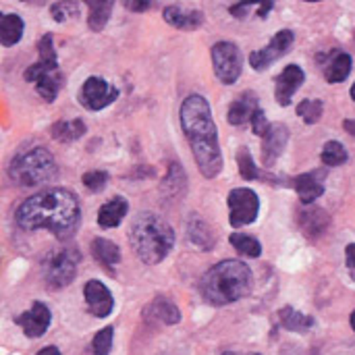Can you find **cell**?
Returning <instances> with one entry per match:
<instances>
[{
	"label": "cell",
	"mask_w": 355,
	"mask_h": 355,
	"mask_svg": "<svg viewBox=\"0 0 355 355\" xmlns=\"http://www.w3.org/2000/svg\"><path fill=\"white\" fill-rule=\"evenodd\" d=\"M343 129H345L349 135H354L355 137V119H347V121H343Z\"/></svg>",
	"instance_id": "b9f144b4"
},
{
	"label": "cell",
	"mask_w": 355,
	"mask_h": 355,
	"mask_svg": "<svg viewBox=\"0 0 355 355\" xmlns=\"http://www.w3.org/2000/svg\"><path fill=\"white\" fill-rule=\"evenodd\" d=\"M77 98H79L81 106H85L87 110H102V108L110 106L112 102H116L119 89L102 77H87L83 81Z\"/></svg>",
	"instance_id": "9c48e42d"
},
{
	"label": "cell",
	"mask_w": 355,
	"mask_h": 355,
	"mask_svg": "<svg viewBox=\"0 0 355 355\" xmlns=\"http://www.w3.org/2000/svg\"><path fill=\"white\" fill-rule=\"evenodd\" d=\"M345 262H347V268L354 272L355 277V243H349L345 248Z\"/></svg>",
	"instance_id": "f35d334b"
},
{
	"label": "cell",
	"mask_w": 355,
	"mask_h": 355,
	"mask_svg": "<svg viewBox=\"0 0 355 355\" xmlns=\"http://www.w3.org/2000/svg\"><path fill=\"white\" fill-rule=\"evenodd\" d=\"M181 127L200 173L206 179L218 177V173L223 171V152L212 119V108L204 96L191 94L185 98V102L181 104Z\"/></svg>",
	"instance_id": "7a4b0ae2"
},
{
	"label": "cell",
	"mask_w": 355,
	"mask_h": 355,
	"mask_svg": "<svg viewBox=\"0 0 355 355\" xmlns=\"http://www.w3.org/2000/svg\"><path fill=\"white\" fill-rule=\"evenodd\" d=\"M279 322H281L283 329L293 331V333H306V331H310L314 327L312 316H308V314H304V312H300V310H295L291 306L279 310Z\"/></svg>",
	"instance_id": "4316f807"
},
{
	"label": "cell",
	"mask_w": 355,
	"mask_h": 355,
	"mask_svg": "<svg viewBox=\"0 0 355 355\" xmlns=\"http://www.w3.org/2000/svg\"><path fill=\"white\" fill-rule=\"evenodd\" d=\"M187 239H189L196 248H200L202 252H210V250L214 248V243H216L214 229H212L208 223H204L198 214H193V216L189 218V225H187Z\"/></svg>",
	"instance_id": "44dd1931"
},
{
	"label": "cell",
	"mask_w": 355,
	"mask_h": 355,
	"mask_svg": "<svg viewBox=\"0 0 355 355\" xmlns=\"http://www.w3.org/2000/svg\"><path fill=\"white\" fill-rule=\"evenodd\" d=\"M144 316L156 318L162 324H177L181 320V310L166 297H154V302L144 310Z\"/></svg>",
	"instance_id": "cb8c5ba5"
},
{
	"label": "cell",
	"mask_w": 355,
	"mask_h": 355,
	"mask_svg": "<svg viewBox=\"0 0 355 355\" xmlns=\"http://www.w3.org/2000/svg\"><path fill=\"white\" fill-rule=\"evenodd\" d=\"M58 173L54 156L46 148H31L12 158L8 166L10 179L21 187H35L42 183H50Z\"/></svg>",
	"instance_id": "5b68a950"
},
{
	"label": "cell",
	"mask_w": 355,
	"mask_h": 355,
	"mask_svg": "<svg viewBox=\"0 0 355 355\" xmlns=\"http://www.w3.org/2000/svg\"><path fill=\"white\" fill-rule=\"evenodd\" d=\"M349 322H352V329L355 331V310H354V314H352V320H349Z\"/></svg>",
	"instance_id": "f6af8a7d"
},
{
	"label": "cell",
	"mask_w": 355,
	"mask_h": 355,
	"mask_svg": "<svg viewBox=\"0 0 355 355\" xmlns=\"http://www.w3.org/2000/svg\"><path fill=\"white\" fill-rule=\"evenodd\" d=\"M272 6H275L272 2H264V4H260V6H258V17L266 19V15H268V12L272 10Z\"/></svg>",
	"instance_id": "60d3db41"
},
{
	"label": "cell",
	"mask_w": 355,
	"mask_h": 355,
	"mask_svg": "<svg viewBox=\"0 0 355 355\" xmlns=\"http://www.w3.org/2000/svg\"><path fill=\"white\" fill-rule=\"evenodd\" d=\"M322 112H324V104H322V100H318V98H314V100H304V102L297 104V114L302 116V121H304L306 125L318 123L320 116H322Z\"/></svg>",
	"instance_id": "d6a6232c"
},
{
	"label": "cell",
	"mask_w": 355,
	"mask_h": 355,
	"mask_svg": "<svg viewBox=\"0 0 355 355\" xmlns=\"http://www.w3.org/2000/svg\"><path fill=\"white\" fill-rule=\"evenodd\" d=\"M320 158H322V164L324 166H341V164L347 162L349 156H347V150H345L343 144H339V141H327L324 148H322Z\"/></svg>",
	"instance_id": "1f68e13d"
},
{
	"label": "cell",
	"mask_w": 355,
	"mask_h": 355,
	"mask_svg": "<svg viewBox=\"0 0 355 355\" xmlns=\"http://www.w3.org/2000/svg\"><path fill=\"white\" fill-rule=\"evenodd\" d=\"M223 355H262V354H254V352H248V354H241V352H225Z\"/></svg>",
	"instance_id": "ee69618b"
},
{
	"label": "cell",
	"mask_w": 355,
	"mask_h": 355,
	"mask_svg": "<svg viewBox=\"0 0 355 355\" xmlns=\"http://www.w3.org/2000/svg\"><path fill=\"white\" fill-rule=\"evenodd\" d=\"M77 10H79V4H75V2H56L50 6V15L56 23H62L69 17H75Z\"/></svg>",
	"instance_id": "d590c367"
},
{
	"label": "cell",
	"mask_w": 355,
	"mask_h": 355,
	"mask_svg": "<svg viewBox=\"0 0 355 355\" xmlns=\"http://www.w3.org/2000/svg\"><path fill=\"white\" fill-rule=\"evenodd\" d=\"M112 339H114V329H112V327H106V329L98 331L96 337L92 339L89 355H110Z\"/></svg>",
	"instance_id": "836d02e7"
},
{
	"label": "cell",
	"mask_w": 355,
	"mask_h": 355,
	"mask_svg": "<svg viewBox=\"0 0 355 355\" xmlns=\"http://www.w3.org/2000/svg\"><path fill=\"white\" fill-rule=\"evenodd\" d=\"M233 250H237L245 258H260L262 256V243L256 237H250L245 233H233L229 237Z\"/></svg>",
	"instance_id": "f1b7e54d"
},
{
	"label": "cell",
	"mask_w": 355,
	"mask_h": 355,
	"mask_svg": "<svg viewBox=\"0 0 355 355\" xmlns=\"http://www.w3.org/2000/svg\"><path fill=\"white\" fill-rule=\"evenodd\" d=\"M352 56L343 50H333L331 56L324 62V79L329 83H341L349 77L352 73Z\"/></svg>",
	"instance_id": "ffe728a7"
},
{
	"label": "cell",
	"mask_w": 355,
	"mask_h": 355,
	"mask_svg": "<svg viewBox=\"0 0 355 355\" xmlns=\"http://www.w3.org/2000/svg\"><path fill=\"white\" fill-rule=\"evenodd\" d=\"M81 262V254L75 248L58 250L52 254L44 266V277L50 289H62L73 283L77 275V266Z\"/></svg>",
	"instance_id": "8992f818"
},
{
	"label": "cell",
	"mask_w": 355,
	"mask_h": 355,
	"mask_svg": "<svg viewBox=\"0 0 355 355\" xmlns=\"http://www.w3.org/2000/svg\"><path fill=\"white\" fill-rule=\"evenodd\" d=\"M287 141H289V129L283 123H272L268 133L262 137V162H264V166H272L281 158Z\"/></svg>",
	"instance_id": "9a60e30c"
},
{
	"label": "cell",
	"mask_w": 355,
	"mask_h": 355,
	"mask_svg": "<svg viewBox=\"0 0 355 355\" xmlns=\"http://www.w3.org/2000/svg\"><path fill=\"white\" fill-rule=\"evenodd\" d=\"M50 322H52L50 308L46 304H42V302H35L31 306V310H27V312H23V314H19L15 318V324H19L23 329L25 337H29V339L42 337L48 331Z\"/></svg>",
	"instance_id": "7c38bea8"
},
{
	"label": "cell",
	"mask_w": 355,
	"mask_h": 355,
	"mask_svg": "<svg viewBox=\"0 0 355 355\" xmlns=\"http://www.w3.org/2000/svg\"><path fill=\"white\" fill-rule=\"evenodd\" d=\"M129 212V204L125 198L116 196L110 202H106L100 210H98V225L102 229H114L123 223V218Z\"/></svg>",
	"instance_id": "7402d4cb"
},
{
	"label": "cell",
	"mask_w": 355,
	"mask_h": 355,
	"mask_svg": "<svg viewBox=\"0 0 355 355\" xmlns=\"http://www.w3.org/2000/svg\"><path fill=\"white\" fill-rule=\"evenodd\" d=\"M227 206H229V223L235 229L256 223L260 214V198L250 187L231 189L227 196Z\"/></svg>",
	"instance_id": "52a82bcc"
},
{
	"label": "cell",
	"mask_w": 355,
	"mask_h": 355,
	"mask_svg": "<svg viewBox=\"0 0 355 355\" xmlns=\"http://www.w3.org/2000/svg\"><path fill=\"white\" fill-rule=\"evenodd\" d=\"M293 42H295V33H293L291 29H281V31H277V33L272 35V40H270L264 48H260V50H256V52L250 54V64H252V69H254V71H264V69H268L275 60H279L281 56H285V54L289 52V48L293 46Z\"/></svg>",
	"instance_id": "30bf717a"
},
{
	"label": "cell",
	"mask_w": 355,
	"mask_h": 355,
	"mask_svg": "<svg viewBox=\"0 0 355 355\" xmlns=\"http://www.w3.org/2000/svg\"><path fill=\"white\" fill-rule=\"evenodd\" d=\"M237 166H239V175L243 181H256V179H266L260 168L256 166L254 158H252V152L248 148H239L237 152Z\"/></svg>",
	"instance_id": "4dcf8cb0"
},
{
	"label": "cell",
	"mask_w": 355,
	"mask_h": 355,
	"mask_svg": "<svg viewBox=\"0 0 355 355\" xmlns=\"http://www.w3.org/2000/svg\"><path fill=\"white\" fill-rule=\"evenodd\" d=\"M23 19L17 12H4L0 17V44L4 48L15 46L23 37Z\"/></svg>",
	"instance_id": "d4e9b609"
},
{
	"label": "cell",
	"mask_w": 355,
	"mask_h": 355,
	"mask_svg": "<svg viewBox=\"0 0 355 355\" xmlns=\"http://www.w3.org/2000/svg\"><path fill=\"white\" fill-rule=\"evenodd\" d=\"M162 17L168 25L177 27V29H198L204 23V12L196 10V8H183V6H166L162 10Z\"/></svg>",
	"instance_id": "d6986e66"
},
{
	"label": "cell",
	"mask_w": 355,
	"mask_h": 355,
	"mask_svg": "<svg viewBox=\"0 0 355 355\" xmlns=\"http://www.w3.org/2000/svg\"><path fill=\"white\" fill-rule=\"evenodd\" d=\"M254 287L250 266L239 260H223L200 281V293L210 306H229L243 300Z\"/></svg>",
	"instance_id": "3957f363"
},
{
	"label": "cell",
	"mask_w": 355,
	"mask_h": 355,
	"mask_svg": "<svg viewBox=\"0 0 355 355\" xmlns=\"http://www.w3.org/2000/svg\"><path fill=\"white\" fill-rule=\"evenodd\" d=\"M129 243L144 264L154 266L171 254L175 245V231L162 216L154 212H139L131 220Z\"/></svg>",
	"instance_id": "277c9868"
},
{
	"label": "cell",
	"mask_w": 355,
	"mask_h": 355,
	"mask_svg": "<svg viewBox=\"0 0 355 355\" xmlns=\"http://www.w3.org/2000/svg\"><path fill=\"white\" fill-rule=\"evenodd\" d=\"M58 71V58H56V50H54V37L52 33H44L37 42V60L23 73L25 81L29 83H37L44 77L56 75Z\"/></svg>",
	"instance_id": "8fae6325"
},
{
	"label": "cell",
	"mask_w": 355,
	"mask_h": 355,
	"mask_svg": "<svg viewBox=\"0 0 355 355\" xmlns=\"http://www.w3.org/2000/svg\"><path fill=\"white\" fill-rule=\"evenodd\" d=\"M185 173H183V168H181V164H171V168H168V175H166V181L162 183V191L164 193H168V196H173V198H177V196H183V191H185Z\"/></svg>",
	"instance_id": "f546056e"
},
{
	"label": "cell",
	"mask_w": 355,
	"mask_h": 355,
	"mask_svg": "<svg viewBox=\"0 0 355 355\" xmlns=\"http://www.w3.org/2000/svg\"><path fill=\"white\" fill-rule=\"evenodd\" d=\"M260 110L258 106V96L254 92H243L239 98L233 100V104L229 106V112H227V121L235 127L239 125H245V123H252L254 114Z\"/></svg>",
	"instance_id": "e0dca14e"
},
{
	"label": "cell",
	"mask_w": 355,
	"mask_h": 355,
	"mask_svg": "<svg viewBox=\"0 0 355 355\" xmlns=\"http://www.w3.org/2000/svg\"><path fill=\"white\" fill-rule=\"evenodd\" d=\"M125 6L129 10H148L152 6V2H125Z\"/></svg>",
	"instance_id": "ab89813d"
},
{
	"label": "cell",
	"mask_w": 355,
	"mask_h": 355,
	"mask_svg": "<svg viewBox=\"0 0 355 355\" xmlns=\"http://www.w3.org/2000/svg\"><path fill=\"white\" fill-rule=\"evenodd\" d=\"M252 129H254V133H256V135H260V137H264V135L268 133L270 123H268V119H266V114H264V110H262V108L254 114V119H252Z\"/></svg>",
	"instance_id": "8d00e7d4"
},
{
	"label": "cell",
	"mask_w": 355,
	"mask_h": 355,
	"mask_svg": "<svg viewBox=\"0 0 355 355\" xmlns=\"http://www.w3.org/2000/svg\"><path fill=\"white\" fill-rule=\"evenodd\" d=\"M297 223L304 231V235L308 239H316L320 235L327 233L329 225H331V218L329 214L322 210V208H306V210H300L297 212Z\"/></svg>",
	"instance_id": "ac0fdd59"
},
{
	"label": "cell",
	"mask_w": 355,
	"mask_h": 355,
	"mask_svg": "<svg viewBox=\"0 0 355 355\" xmlns=\"http://www.w3.org/2000/svg\"><path fill=\"white\" fill-rule=\"evenodd\" d=\"M254 4L252 2H241V4H233V6H229V12L233 15V17H237V19H243L248 12H250V8H252Z\"/></svg>",
	"instance_id": "74e56055"
},
{
	"label": "cell",
	"mask_w": 355,
	"mask_h": 355,
	"mask_svg": "<svg viewBox=\"0 0 355 355\" xmlns=\"http://www.w3.org/2000/svg\"><path fill=\"white\" fill-rule=\"evenodd\" d=\"M15 220L23 231L46 229L58 239H71L81 223V206L73 191L62 187L44 189L27 198L15 212Z\"/></svg>",
	"instance_id": "6da1fadb"
},
{
	"label": "cell",
	"mask_w": 355,
	"mask_h": 355,
	"mask_svg": "<svg viewBox=\"0 0 355 355\" xmlns=\"http://www.w3.org/2000/svg\"><path fill=\"white\" fill-rule=\"evenodd\" d=\"M87 131L85 123L81 119H73V121H58L52 125L50 133H52V139L58 141V144H71L79 137H83Z\"/></svg>",
	"instance_id": "484cf974"
},
{
	"label": "cell",
	"mask_w": 355,
	"mask_h": 355,
	"mask_svg": "<svg viewBox=\"0 0 355 355\" xmlns=\"http://www.w3.org/2000/svg\"><path fill=\"white\" fill-rule=\"evenodd\" d=\"M37 355H60V352H58L54 345H48V347H44V349H42Z\"/></svg>",
	"instance_id": "7bdbcfd3"
},
{
	"label": "cell",
	"mask_w": 355,
	"mask_h": 355,
	"mask_svg": "<svg viewBox=\"0 0 355 355\" xmlns=\"http://www.w3.org/2000/svg\"><path fill=\"white\" fill-rule=\"evenodd\" d=\"M89 248H92V254H94L96 262H98L102 268H106V270H110L112 266H116V264L121 262V250H119V245L112 243L110 239L96 237V239H92Z\"/></svg>",
	"instance_id": "603a6c76"
},
{
	"label": "cell",
	"mask_w": 355,
	"mask_h": 355,
	"mask_svg": "<svg viewBox=\"0 0 355 355\" xmlns=\"http://www.w3.org/2000/svg\"><path fill=\"white\" fill-rule=\"evenodd\" d=\"M293 187H295L302 204L310 206L324 193V171H312V173L297 175L293 179Z\"/></svg>",
	"instance_id": "2e32d148"
},
{
	"label": "cell",
	"mask_w": 355,
	"mask_h": 355,
	"mask_svg": "<svg viewBox=\"0 0 355 355\" xmlns=\"http://www.w3.org/2000/svg\"><path fill=\"white\" fill-rule=\"evenodd\" d=\"M89 15H87V25L92 31H102L108 23V17L114 8V2H87Z\"/></svg>",
	"instance_id": "83f0119b"
},
{
	"label": "cell",
	"mask_w": 355,
	"mask_h": 355,
	"mask_svg": "<svg viewBox=\"0 0 355 355\" xmlns=\"http://www.w3.org/2000/svg\"><path fill=\"white\" fill-rule=\"evenodd\" d=\"M304 79H306V73L302 71L300 64H287L275 81V100L281 106H289L295 92L302 87Z\"/></svg>",
	"instance_id": "4fadbf2b"
},
{
	"label": "cell",
	"mask_w": 355,
	"mask_h": 355,
	"mask_svg": "<svg viewBox=\"0 0 355 355\" xmlns=\"http://www.w3.org/2000/svg\"><path fill=\"white\" fill-rule=\"evenodd\" d=\"M81 181H83V185H85L87 191L98 193V191H102V189L106 187V183H108V173H104V171H89V173L83 175Z\"/></svg>",
	"instance_id": "e575fe53"
},
{
	"label": "cell",
	"mask_w": 355,
	"mask_h": 355,
	"mask_svg": "<svg viewBox=\"0 0 355 355\" xmlns=\"http://www.w3.org/2000/svg\"><path fill=\"white\" fill-rule=\"evenodd\" d=\"M83 297L87 304V310L92 316L96 318H106L110 316L112 308H114V300L112 293L108 291V287L100 281H87L85 289H83Z\"/></svg>",
	"instance_id": "5bb4252c"
},
{
	"label": "cell",
	"mask_w": 355,
	"mask_h": 355,
	"mask_svg": "<svg viewBox=\"0 0 355 355\" xmlns=\"http://www.w3.org/2000/svg\"><path fill=\"white\" fill-rule=\"evenodd\" d=\"M352 98L355 100V83H354V87H352Z\"/></svg>",
	"instance_id": "bcb514c9"
},
{
	"label": "cell",
	"mask_w": 355,
	"mask_h": 355,
	"mask_svg": "<svg viewBox=\"0 0 355 355\" xmlns=\"http://www.w3.org/2000/svg\"><path fill=\"white\" fill-rule=\"evenodd\" d=\"M210 56H212L214 73H216V77L223 83L231 85V83H235L239 79L243 58H241L239 48L233 42H218V44H214L212 50H210Z\"/></svg>",
	"instance_id": "ba28073f"
}]
</instances>
